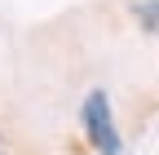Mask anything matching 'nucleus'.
<instances>
[{
  "label": "nucleus",
  "instance_id": "nucleus-1",
  "mask_svg": "<svg viewBox=\"0 0 159 155\" xmlns=\"http://www.w3.org/2000/svg\"><path fill=\"white\" fill-rule=\"evenodd\" d=\"M80 120H84V133L97 155H119L124 151V142H119V129H115V115H111V98L102 89H93L84 106H80Z\"/></svg>",
  "mask_w": 159,
  "mask_h": 155
},
{
  "label": "nucleus",
  "instance_id": "nucleus-2",
  "mask_svg": "<svg viewBox=\"0 0 159 155\" xmlns=\"http://www.w3.org/2000/svg\"><path fill=\"white\" fill-rule=\"evenodd\" d=\"M133 18L142 22V31L159 35V0H137V5H133Z\"/></svg>",
  "mask_w": 159,
  "mask_h": 155
},
{
  "label": "nucleus",
  "instance_id": "nucleus-3",
  "mask_svg": "<svg viewBox=\"0 0 159 155\" xmlns=\"http://www.w3.org/2000/svg\"><path fill=\"white\" fill-rule=\"evenodd\" d=\"M0 155H5V138H0Z\"/></svg>",
  "mask_w": 159,
  "mask_h": 155
}]
</instances>
